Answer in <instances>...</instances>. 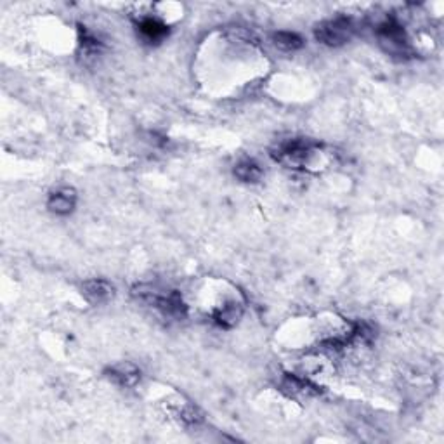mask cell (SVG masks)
Here are the masks:
<instances>
[{
	"label": "cell",
	"instance_id": "1",
	"mask_svg": "<svg viewBox=\"0 0 444 444\" xmlns=\"http://www.w3.org/2000/svg\"><path fill=\"white\" fill-rule=\"evenodd\" d=\"M132 294L143 304L155 307L166 318H172V320H184L186 318L188 307L184 304L179 292H165L153 287V285H138Z\"/></svg>",
	"mask_w": 444,
	"mask_h": 444
},
{
	"label": "cell",
	"instance_id": "2",
	"mask_svg": "<svg viewBox=\"0 0 444 444\" xmlns=\"http://www.w3.org/2000/svg\"><path fill=\"white\" fill-rule=\"evenodd\" d=\"M318 144L307 139H294L283 143L278 146V150L273 153L280 164L290 166V169H301L309 164L311 157L316 153Z\"/></svg>",
	"mask_w": 444,
	"mask_h": 444
},
{
	"label": "cell",
	"instance_id": "3",
	"mask_svg": "<svg viewBox=\"0 0 444 444\" xmlns=\"http://www.w3.org/2000/svg\"><path fill=\"white\" fill-rule=\"evenodd\" d=\"M377 37H379L380 46L387 54L396 56V58H408L413 54L405 30L396 21L387 20L386 23L380 25L377 28Z\"/></svg>",
	"mask_w": 444,
	"mask_h": 444
},
{
	"label": "cell",
	"instance_id": "4",
	"mask_svg": "<svg viewBox=\"0 0 444 444\" xmlns=\"http://www.w3.org/2000/svg\"><path fill=\"white\" fill-rule=\"evenodd\" d=\"M353 33L354 25L349 18H335V20L323 21L314 30V37L321 44L330 47H339L347 44L351 37H353Z\"/></svg>",
	"mask_w": 444,
	"mask_h": 444
},
{
	"label": "cell",
	"instance_id": "5",
	"mask_svg": "<svg viewBox=\"0 0 444 444\" xmlns=\"http://www.w3.org/2000/svg\"><path fill=\"white\" fill-rule=\"evenodd\" d=\"M82 295L91 304H105L115 295V288L106 280H89L82 285Z\"/></svg>",
	"mask_w": 444,
	"mask_h": 444
},
{
	"label": "cell",
	"instance_id": "6",
	"mask_svg": "<svg viewBox=\"0 0 444 444\" xmlns=\"http://www.w3.org/2000/svg\"><path fill=\"white\" fill-rule=\"evenodd\" d=\"M108 379L120 387H134L141 380V372L132 363H118L108 370Z\"/></svg>",
	"mask_w": 444,
	"mask_h": 444
},
{
	"label": "cell",
	"instance_id": "7",
	"mask_svg": "<svg viewBox=\"0 0 444 444\" xmlns=\"http://www.w3.org/2000/svg\"><path fill=\"white\" fill-rule=\"evenodd\" d=\"M77 205V195L75 191L70 190V188H63V190L54 191L49 195L47 200V209L56 216H68L73 212Z\"/></svg>",
	"mask_w": 444,
	"mask_h": 444
},
{
	"label": "cell",
	"instance_id": "8",
	"mask_svg": "<svg viewBox=\"0 0 444 444\" xmlns=\"http://www.w3.org/2000/svg\"><path fill=\"white\" fill-rule=\"evenodd\" d=\"M242 316H243V306L238 304L236 301L226 302L224 306L217 307V309L214 311V321L224 328L235 327Z\"/></svg>",
	"mask_w": 444,
	"mask_h": 444
},
{
	"label": "cell",
	"instance_id": "9",
	"mask_svg": "<svg viewBox=\"0 0 444 444\" xmlns=\"http://www.w3.org/2000/svg\"><path fill=\"white\" fill-rule=\"evenodd\" d=\"M281 386H283L285 391L292 396H306V398H309V396L320 394V388L314 386V384L302 379V377L292 375V373H287V375H285Z\"/></svg>",
	"mask_w": 444,
	"mask_h": 444
},
{
	"label": "cell",
	"instance_id": "10",
	"mask_svg": "<svg viewBox=\"0 0 444 444\" xmlns=\"http://www.w3.org/2000/svg\"><path fill=\"white\" fill-rule=\"evenodd\" d=\"M139 33L143 35L144 40L153 44L164 40L166 33H169V28L157 18H144L139 23Z\"/></svg>",
	"mask_w": 444,
	"mask_h": 444
},
{
	"label": "cell",
	"instance_id": "11",
	"mask_svg": "<svg viewBox=\"0 0 444 444\" xmlns=\"http://www.w3.org/2000/svg\"><path fill=\"white\" fill-rule=\"evenodd\" d=\"M273 42L278 49L287 51V53H294L304 47V39L294 32H278L273 35Z\"/></svg>",
	"mask_w": 444,
	"mask_h": 444
},
{
	"label": "cell",
	"instance_id": "12",
	"mask_svg": "<svg viewBox=\"0 0 444 444\" xmlns=\"http://www.w3.org/2000/svg\"><path fill=\"white\" fill-rule=\"evenodd\" d=\"M235 176L238 177L240 181H243V183H259L262 177V169L261 165L255 164L254 160L240 162V164L235 166Z\"/></svg>",
	"mask_w": 444,
	"mask_h": 444
},
{
	"label": "cell",
	"instance_id": "13",
	"mask_svg": "<svg viewBox=\"0 0 444 444\" xmlns=\"http://www.w3.org/2000/svg\"><path fill=\"white\" fill-rule=\"evenodd\" d=\"M80 46H82L85 54H96L101 49V42L94 35H91L87 30L82 28H80Z\"/></svg>",
	"mask_w": 444,
	"mask_h": 444
},
{
	"label": "cell",
	"instance_id": "14",
	"mask_svg": "<svg viewBox=\"0 0 444 444\" xmlns=\"http://www.w3.org/2000/svg\"><path fill=\"white\" fill-rule=\"evenodd\" d=\"M177 417H179V420L186 425H196L202 422V417H200L198 412H196L195 408H191V406H184L183 410H179V412H177Z\"/></svg>",
	"mask_w": 444,
	"mask_h": 444
}]
</instances>
